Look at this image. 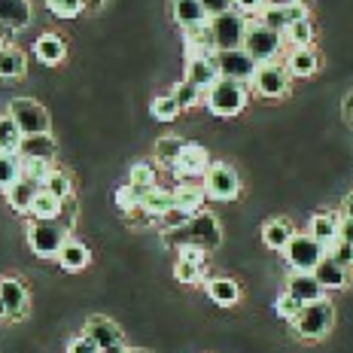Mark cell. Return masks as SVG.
I'll return each mask as SVG.
<instances>
[{"label": "cell", "mask_w": 353, "mask_h": 353, "mask_svg": "<svg viewBox=\"0 0 353 353\" xmlns=\"http://www.w3.org/2000/svg\"><path fill=\"white\" fill-rule=\"evenodd\" d=\"M73 216H77V208H73L70 198L61 219H31L28 223V247H31V253L40 256V259H58L61 247L70 241Z\"/></svg>", "instance_id": "cell-1"}, {"label": "cell", "mask_w": 353, "mask_h": 353, "mask_svg": "<svg viewBox=\"0 0 353 353\" xmlns=\"http://www.w3.org/2000/svg\"><path fill=\"white\" fill-rule=\"evenodd\" d=\"M161 241H165V247H176V250L201 247L210 253V250H216L223 244V229H219V219L213 213L201 210L186 225H180V229H165L161 232Z\"/></svg>", "instance_id": "cell-2"}, {"label": "cell", "mask_w": 353, "mask_h": 353, "mask_svg": "<svg viewBox=\"0 0 353 353\" xmlns=\"http://www.w3.org/2000/svg\"><path fill=\"white\" fill-rule=\"evenodd\" d=\"M250 101V92L244 83H232V79H219L216 85L208 92V98H204V104L213 116H219V119H232V116H238L241 110L247 107Z\"/></svg>", "instance_id": "cell-3"}, {"label": "cell", "mask_w": 353, "mask_h": 353, "mask_svg": "<svg viewBox=\"0 0 353 353\" xmlns=\"http://www.w3.org/2000/svg\"><path fill=\"white\" fill-rule=\"evenodd\" d=\"M335 323V307L329 299L323 301H314V305H305L299 311V317L290 323L292 332H296L299 338H307V341H317V338H323L332 329Z\"/></svg>", "instance_id": "cell-4"}, {"label": "cell", "mask_w": 353, "mask_h": 353, "mask_svg": "<svg viewBox=\"0 0 353 353\" xmlns=\"http://www.w3.org/2000/svg\"><path fill=\"white\" fill-rule=\"evenodd\" d=\"M244 52L253 58L256 64H271L283 52V37L277 31H271V28L259 25V21H250L247 37H244Z\"/></svg>", "instance_id": "cell-5"}, {"label": "cell", "mask_w": 353, "mask_h": 353, "mask_svg": "<svg viewBox=\"0 0 353 353\" xmlns=\"http://www.w3.org/2000/svg\"><path fill=\"white\" fill-rule=\"evenodd\" d=\"M6 116H10L12 122L19 125V131L25 137H34V134H52L49 131V113H46V107L40 104V101H34V98H16V101H10V110H6Z\"/></svg>", "instance_id": "cell-6"}, {"label": "cell", "mask_w": 353, "mask_h": 353, "mask_svg": "<svg viewBox=\"0 0 353 353\" xmlns=\"http://www.w3.org/2000/svg\"><path fill=\"white\" fill-rule=\"evenodd\" d=\"M250 21L241 12H225V16L210 19V34H213V46L216 52H232V49H244V37H247Z\"/></svg>", "instance_id": "cell-7"}, {"label": "cell", "mask_w": 353, "mask_h": 353, "mask_svg": "<svg viewBox=\"0 0 353 353\" xmlns=\"http://www.w3.org/2000/svg\"><path fill=\"white\" fill-rule=\"evenodd\" d=\"M283 256H286V265H290L292 271L314 274L317 265L326 259V247H323L320 241H314L311 234H296V238L290 241V247L283 250Z\"/></svg>", "instance_id": "cell-8"}, {"label": "cell", "mask_w": 353, "mask_h": 353, "mask_svg": "<svg viewBox=\"0 0 353 353\" xmlns=\"http://www.w3.org/2000/svg\"><path fill=\"white\" fill-rule=\"evenodd\" d=\"M204 192L213 201H234L241 195V176L225 161H213L210 171L204 174Z\"/></svg>", "instance_id": "cell-9"}, {"label": "cell", "mask_w": 353, "mask_h": 353, "mask_svg": "<svg viewBox=\"0 0 353 353\" xmlns=\"http://www.w3.org/2000/svg\"><path fill=\"white\" fill-rule=\"evenodd\" d=\"M307 19V6L301 3V0H277V3H268L262 10V16L256 19L259 25L271 28V31L283 34L290 25H296V21H305Z\"/></svg>", "instance_id": "cell-10"}, {"label": "cell", "mask_w": 353, "mask_h": 353, "mask_svg": "<svg viewBox=\"0 0 353 353\" xmlns=\"http://www.w3.org/2000/svg\"><path fill=\"white\" fill-rule=\"evenodd\" d=\"M290 70H286V64L281 61H271V64H259V70H256L253 77V85L256 94H262V98H283L286 92H290Z\"/></svg>", "instance_id": "cell-11"}, {"label": "cell", "mask_w": 353, "mask_h": 353, "mask_svg": "<svg viewBox=\"0 0 353 353\" xmlns=\"http://www.w3.org/2000/svg\"><path fill=\"white\" fill-rule=\"evenodd\" d=\"M210 165H213L210 152L204 150L201 143H186L171 171H174L176 180H201L204 183V174L210 171Z\"/></svg>", "instance_id": "cell-12"}, {"label": "cell", "mask_w": 353, "mask_h": 353, "mask_svg": "<svg viewBox=\"0 0 353 353\" xmlns=\"http://www.w3.org/2000/svg\"><path fill=\"white\" fill-rule=\"evenodd\" d=\"M216 68L223 79H232V83H253L259 64L250 58L244 49H232V52H216Z\"/></svg>", "instance_id": "cell-13"}, {"label": "cell", "mask_w": 353, "mask_h": 353, "mask_svg": "<svg viewBox=\"0 0 353 353\" xmlns=\"http://www.w3.org/2000/svg\"><path fill=\"white\" fill-rule=\"evenodd\" d=\"M186 83H192L195 88H201L204 94L219 83V68H216V55H204V58H186Z\"/></svg>", "instance_id": "cell-14"}, {"label": "cell", "mask_w": 353, "mask_h": 353, "mask_svg": "<svg viewBox=\"0 0 353 353\" xmlns=\"http://www.w3.org/2000/svg\"><path fill=\"white\" fill-rule=\"evenodd\" d=\"M171 192H174V208L183 210L186 216H195V213L204 210V198H208V192H204V183H198V180H180L171 189Z\"/></svg>", "instance_id": "cell-15"}, {"label": "cell", "mask_w": 353, "mask_h": 353, "mask_svg": "<svg viewBox=\"0 0 353 353\" xmlns=\"http://www.w3.org/2000/svg\"><path fill=\"white\" fill-rule=\"evenodd\" d=\"M83 335H85V338H92V341L98 344L101 350H107V347H119V344H125L122 329L116 326V323L110 320V317H98V314L85 320Z\"/></svg>", "instance_id": "cell-16"}, {"label": "cell", "mask_w": 353, "mask_h": 353, "mask_svg": "<svg viewBox=\"0 0 353 353\" xmlns=\"http://www.w3.org/2000/svg\"><path fill=\"white\" fill-rule=\"evenodd\" d=\"M286 292L299 301V305H314V301L326 299V290L320 286V281L314 274H301V271H292L290 281H286Z\"/></svg>", "instance_id": "cell-17"}, {"label": "cell", "mask_w": 353, "mask_h": 353, "mask_svg": "<svg viewBox=\"0 0 353 353\" xmlns=\"http://www.w3.org/2000/svg\"><path fill=\"white\" fill-rule=\"evenodd\" d=\"M0 296H3L10 320H21L28 314V286L16 277H0Z\"/></svg>", "instance_id": "cell-18"}, {"label": "cell", "mask_w": 353, "mask_h": 353, "mask_svg": "<svg viewBox=\"0 0 353 353\" xmlns=\"http://www.w3.org/2000/svg\"><path fill=\"white\" fill-rule=\"evenodd\" d=\"M183 46H186V58L216 55L213 34H210V21H204V25H192V28H183Z\"/></svg>", "instance_id": "cell-19"}, {"label": "cell", "mask_w": 353, "mask_h": 353, "mask_svg": "<svg viewBox=\"0 0 353 353\" xmlns=\"http://www.w3.org/2000/svg\"><path fill=\"white\" fill-rule=\"evenodd\" d=\"M34 55L40 64H46V68H58V64L68 58V43L61 40L58 34H40L34 43Z\"/></svg>", "instance_id": "cell-20"}, {"label": "cell", "mask_w": 353, "mask_h": 353, "mask_svg": "<svg viewBox=\"0 0 353 353\" xmlns=\"http://www.w3.org/2000/svg\"><path fill=\"white\" fill-rule=\"evenodd\" d=\"M338 229H341V213H314L311 216V238L320 241L323 247H332L338 241Z\"/></svg>", "instance_id": "cell-21"}, {"label": "cell", "mask_w": 353, "mask_h": 353, "mask_svg": "<svg viewBox=\"0 0 353 353\" xmlns=\"http://www.w3.org/2000/svg\"><path fill=\"white\" fill-rule=\"evenodd\" d=\"M292 238H296V229H292L290 219H268L262 225V244L268 250H281L283 253Z\"/></svg>", "instance_id": "cell-22"}, {"label": "cell", "mask_w": 353, "mask_h": 353, "mask_svg": "<svg viewBox=\"0 0 353 353\" xmlns=\"http://www.w3.org/2000/svg\"><path fill=\"white\" fill-rule=\"evenodd\" d=\"M40 183H31V180H19L16 186L10 189V192H3L6 195V201H10V208L16 210V213H25V216H31V208H34V201H37V195H40Z\"/></svg>", "instance_id": "cell-23"}, {"label": "cell", "mask_w": 353, "mask_h": 353, "mask_svg": "<svg viewBox=\"0 0 353 353\" xmlns=\"http://www.w3.org/2000/svg\"><path fill=\"white\" fill-rule=\"evenodd\" d=\"M171 12H174V21L180 28H192V25L210 21L201 0H171Z\"/></svg>", "instance_id": "cell-24"}, {"label": "cell", "mask_w": 353, "mask_h": 353, "mask_svg": "<svg viewBox=\"0 0 353 353\" xmlns=\"http://www.w3.org/2000/svg\"><path fill=\"white\" fill-rule=\"evenodd\" d=\"M55 152H58V143H55L52 134H34V137H25V141H21L19 156L21 159L52 161V165H55Z\"/></svg>", "instance_id": "cell-25"}, {"label": "cell", "mask_w": 353, "mask_h": 353, "mask_svg": "<svg viewBox=\"0 0 353 353\" xmlns=\"http://www.w3.org/2000/svg\"><path fill=\"white\" fill-rule=\"evenodd\" d=\"M314 277L320 281L323 290H344V286L350 283V268H344V265H338L335 259H323L317 265V271H314Z\"/></svg>", "instance_id": "cell-26"}, {"label": "cell", "mask_w": 353, "mask_h": 353, "mask_svg": "<svg viewBox=\"0 0 353 353\" xmlns=\"http://www.w3.org/2000/svg\"><path fill=\"white\" fill-rule=\"evenodd\" d=\"M317 68H320V58L314 52V46L290 49V55H286V70H290V77H314Z\"/></svg>", "instance_id": "cell-27"}, {"label": "cell", "mask_w": 353, "mask_h": 353, "mask_svg": "<svg viewBox=\"0 0 353 353\" xmlns=\"http://www.w3.org/2000/svg\"><path fill=\"white\" fill-rule=\"evenodd\" d=\"M31 21V0H0V28H25Z\"/></svg>", "instance_id": "cell-28"}, {"label": "cell", "mask_w": 353, "mask_h": 353, "mask_svg": "<svg viewBox=\"0 0 353 353\" xmlns=\"http://www.w3.org/2000/svg\"><path fill=\"white\" fill-rule=\"evenodd\" d=\"M28 70V58L21 52L19 46H12V43H6L3 49H0V79H21Z\"/></svg>", "instance_id": "cell-29"}, {"label": "cell", "mask_w": 353, "mask_h": 353, "mask_svg": "<svg viewBox=\"0 0 353 353\" xmlns=\"http://www.w3.org/2000/svg\"><path fill=\"white\" fill-rule=\"evenodd\" d=\"M88 262H92V250L77 238H70L68 244L61 247V253H58V265H61L64 271H83Z\"/></svg>", "instance_id": "cell-30"}, {"label": "cell", "mask_w": 353, "mask_h": 353, "mask_svg": "<svg viewBox=\"0 0 353 353\" xmlns=\"http://www.w3.org/2000/svg\"><path fill=\"white\" fill-rule=\"evenodd\" d=\"M208 296L210 301H216L219 307H232L241 301V286L232 277H210L208 281Z\"/></svg>", "instance_id": "cell-31"}, {"label": "cell", "mask_w": 353, "mask_h": 353, "mask_svg": "<svg viewBox=\"0 0 353 353\" xmlns=\"http://www.w3.org/2000/svg\"><path fill=\"white\" fill-rule=\"evenodd\" d=\"M141 210H143L150 219H161L168 210H174V192H168V189H161V186L150 189V192L143 195Z\"/></svg>", "instance_id": "cell-32"}, {"label": "cell", "mask_w": 353, "mask_h": 353, "mask_svg": "<svg viewBox=\"0 0 353 353\" xmlns=\"http://www.w3.org/2000/svg\"><path fill=\"white\" fill-rule=\"evenodd\" d=\"M64 210H68V201H61L52 192L40 189V195H37V201L31 208V219H61Z\"/></svg>", "instance_id": "cell-33"}, {"label": "cell", "mask_w": 353, "mask_h": 353, "mask_svg": "<svg viewBox=\"0 0 353 353\" xmlns=\"http://www.w3.org/2000/svg\"><path fill=\"white\" fill-rule=\"evenodd\" d=\"M183 146H186V141H180V137H174V134H165V137H159L156 141V161L159 165H165V168H174L176 165V159H180V152H183Z\"/></svg>", "instance_id": "cell-34"}, {"label": "cell", "mask_w": 353, "mask_h": 353, "mask_svg": "<svg viewBox=\"0 0 353 353\" xmlns=\"http://www.w3.org/2000/svg\"><path fill=\"white\" fill-rule=\"evenodd\" d=\"M281 37H283V46H290V49H305V46H311V43H314V25H311V19L290 25Z\"/></svg>", "instance_id": "cell-35"}, {"label": "cell", "mask_w": 353, "mask_h": 353, "mask_svg": "<svg viewBox=\"0 0 353 353\" xmlns=\"http://www.w3.org/2000/svg\"><path fill=\"white\" fill-rule=\"evenodd\" d=\"M21 141L25 134L19 131V125L10 119V116H0V152H10V156H19Z\"/></svg>", "instance_id": "cell-36"}, {"label": "cell", "mask_w": 353, "mask_h": 353, "mask_svg": "<svg viewBox=\"0 0 353 353\" xmlns=\"http://www.w3.org/2000/svg\"><path fill=\"white\" fill-rule=\"evenodd\" d=\"M146 192H150V189H137V186H131V183H125V186L116 189V208H119L125 216H128V213L141 210Z\"/></svg>", "instance_id": "cell-37"}, {"label": "cell", "mask_w": 353, "mask_h": 353, "mask_svg": "<svg viewBox=\"0 0 353 353\" xmlns=\"http://www.w3.org/2000/svg\"><path fill=\"white\" fill-rule=\"evenodd\" d=\"M21 180V165L19 156H10V152H0V192H10L12 186Z\"/></svg>", "instance_id": "cell-38"}, {"label": "cell", "mask_w": 353, "mask_h": 353, "mask_svg": "<svg viewBox=\"0 0 353 353\" xmlns=\"http://www.w3.org/2000/svg\"><path fill=\"white\" fill-rule=\"evenodd\" d=\"M150 113L156 116L159 122H174L176 116L183 113V107L176 104V98H174L171 92H168V94H159V98H152V104H150Z\"/></svg>", "instance_id": "cell-39"}, {"label": "cell", "mask_w": 353, "mask_h": 353, "mask_svg": "<svg viewBox=\"0 0 353 353\" xmlns=\"http://www.w3.org/2000/svg\"><path fill=\"white\" fill-rule=\"evenodd\" d=\"M43 189H46V192H52L55 198H61V201H70V195H73V183H70L68 171H61V168H52V174L46 176Z\"/></svg>", "instance_id": "cell-40"}, {"label": "cell", "mask_w": 353, "mask_h": 353, "mask_svg": "<svg viewBox=\"0 0 353 353\" xmlns=\"http://www.w3.org/2000/svg\"><path fill=\"white\" fill-rule=\"evenodd\" d=\"M171 94L176 98V104H180L183 110H192V107H198V104H204V98H208L201 88H195L192 83H186V79H180V83L171 88Z\"/></svg>", "instance_id": "cell-41"}, {"label": "cell", "mask_w": 353, "mask_h": 353, "mask_svg": "<svg viewBox=\"0 0 353 353\" xmlns=\"http://www.w3.org/2000/svg\"><path fill=\"white\" fill-rule=\"evenodd\" d=\"M19 165H21V180H31V183H46V176L52 174V161H40V159H21L19 156Z\"/></svg>", "instance_id": "cell-42"}, {"label": "cell", "mask_w": 353, "mask_h": 353, "mask_svg": "<svg viewBox=\"0 0 353 353\" xmlns=\"http://www.w3.org/2000/svg\"><path fill=\"white\" fill-rule=\"evenodd\" d=\"M128 183L131 186H137V189H156L159 186L156 183V168L146 165V161H137V165L131 168V174H128Z\"/></svg>", "instance_id": "cell-43"}, {"label": "cell", "mask_w": 353, "mask_h": 353, "mask_svg": "<svg viewBox=\"0 0 353 353\" xmlns=\"http://www.w3.org/2000/svg\"><path fill=\"white\" fill-rule=\"evenodd\" d=\"M55 19H79L83 12H88V0H58L49 6Z\"/></svg>", "instance_id": "cell-44"}, {"label": "cell", "mask_w": 353, "mask_h": 353, "mask_svg": "<svg viewBox=\"0 0 353 353\" xmlns=\"http://www.w3.org/2000/svg\"><path fill=\"white\" fill-rule=\"evenodd\" d=\"M174 277H176L180 283H198V281H204V265L176 259V265H174Z\"/></svg>", "instance_id": "cell-45"}, {"label": "cell", "mask_w": 353, "mask_h": 353, "mask_svg": "<svg viewBox=\"0 0 353 353\" xmlns=\"http://www.w3.org/2000/svg\"><path fill=\"white\" fill-rule=\"evenodd\" d=\"M301 307H305V305H299V301L292 299L290 292H281V296H277V301H274V311H277V317H283L286 323H292V320H296Z\"/></svg>", "instance_id": "cell-46"}, {"label": "cell", "mask_w": 353, "mask_h": 353, "mask_svg": "<svg viewBox=\"0 0 353 353\" xmlns=\"http://www.w3.org/2000/svg\"><path fill=\"white\" fill-rule=\"evenodd\" d=\"M326 256L335 259L344 268H353V244H344V241H335L332 247H326Z\"/></svg>", "instance_id": "cell-47"}, {"label": "cell", "mask_w": 353, "mask_h": 353, "mask_svg": "<svg viewBox=\"0 0 353 353\" xmlns=\"http://www.w3.org/2000/svg\"><path fill=\"white\" fill-rule=\"evenodd\" d=\"M234 12H241L244 19H259L262 10L268 6V0H232Z\"/></svg>", "instance_id": "cell-48"}, {"label": "cell", "mask_w": 353, "mask_h": 353, "mask_svg": "<svg viewBox=\"0 0 353 353\" xmlns=\"http://www.w3.org/2000/svg\"><path fill=\"white\" fill-rule=\"evenodd\" d=\"M68 353H101V347L92 341V338L77 335V338H73V341L68 344Z\"/></svg>", "instance_id": "cell-49"}, {"label": "cell", "mask_w": 353, "mask_h": 353, "mask_svg": "<svg viewBox=\"0 0 353 353\" xmlns=\"http://www.w3.org/2000/svg\"><path fill=\"white\" fill-rule=\"evenodd\" d=\"M176 259H183V262H195V265H204L208 262V250H201V247H183V250H176Z\"/></svg>", "instance_id": "cell-50"}, {"label": "cell", "mask_w": 353, "mask_h": 353, "mask_svg": "<svg viewBox=\"0 0 353 353\" xmlns=\"http://www.w3.org/2000/svg\"><path fill=\"white\" fill-rule=\"evenodd\" d=\"M201 3H204V10H208V16H210V19L225 16V12H232V10H234L232 0H201Z\"/></svg>", "instance_id": "cell-51"}, {"label": "cell", "mask_w": 353, "mask_h": 353, "mask_svg": "<svg viewBox=\"0 0 353 353\" xmlns=\"http://www.w3.org/2000/svg\"><path fill=\"white\" fill-rule=\"evenodd\" d=\"M189 219H192V216H186L183 210H176V208H174V210H168L165 216H161V223H165V229H180V225H186Z\"/></svg>", "instance_id": "cell-52"}, {"label": "cell", "mask_w": 353, "mask_h": 353, "mask_svg": "<svg viewBox=\"0 0 353 353\" xmlns=\"http://www.w3.org/2000/svg\"><path fill=\"white\" fill-rule=\"evenodd\" d=\"M338 241H344V244H353V219L341 216V229H338Z\"/></svg>", "instance_id": "cell-53"}, {"label": "cell", "mask_w": 353, "mask_h": 353, "mask_svg": "<svg viewBox=\"0 0 353 353\" xmlns=\"http://www.w3.org/2000/svg\"><path fill=\"white\" fill-rule=\"evenodd\" d=\"M341 216H347V219H353V192L344 198L341 201Z\"/></svg>", "instance_id": "cell-54"}, {"label": "cell", "mask_w": 353, "mask_h": 353, "mask_svg": "<svg viewBox=\"0 0 353 353\" xmlns=\"http://www.w3.org/2000/svg\"><path fill=\"white\" fill-rule=\"evenodd\" d=\"M344 119L353 125V92L347 94V98H344Z\"/></svg>", "instance_id": "cell-55"}, {"label": "cell", "mask_w": 353, "mask_h": 353, "mask_svg": "<svg viewBox=\"0 0 353 353\" xmlns=\"http://www.w3.org/2000/svg\"><path fill=\"white\" fill-rule=\"evenodd\" d=\"M101 353H128V347H125V344H119V347H107V350H101Z\"/></svg>", "instance_id": "cell-56"}, {"label": "cell", "mask_w": 353, "mask_h": 353, "mask_svg": "<svg viewBox=\"0 0 353 353\" xmlns=\"http://www.w3.org/2000/svg\"><path fill=\"white\" fill-rule=\"evenodd\" d=\"M104 6V0H88V10H101Z\"/></svg>", "instance_id": "cell-57"}, {"label": "cell", "mask_w": 353, "mask_h": 353, "mask_svg": "<svg viewBox=\"0 0 353 353\" xmlns=\"http://www.w3.org/2000/svg\"><path fill=\"white\" fill-rule=\"evenodd\" d=\"M3 317H10V314H6V305H3V296H0V320Z\"/></svg>", "instance_id": "cell-58"}, {"label": "cell", "mask_w": 353, "mask_h": 353, "mask_svg": "<svg viewBox=\"0 0 353 353\" xmlns=\"http://www.w3.org/2000/svg\"><path fill=\"white\" fill-rule=\"evenodd\" d=\"M128 353H150V350H128Z\"/></svg>", "instance_id": "cell-59"}, {"label": "cell", "mask_w": 353, "mask_h": 353, "mask_svg": "<svg viewBox=\"0 0 353 353\" xmlns=\"http://www.w3.org/2000/svg\"><path fill=\"white\" fill-rule=\"evenodd\" d=\"M52 3H58V0H46V6H52Z\"/></svg>", "instance_id": "cell-60"}, {"label": "cell", "mask_w": 353, "mask_h": 353, "mask_svg": "<svg viewBox=\"0 0 353 353\" xmlns=\"http://www.w3.org/2000/svg\"><path fill=\"white\" fill-rule=\"evenodd\" d=\"M3 46H6V43H3V37H0V49H3Z\"/></svg>", "instance_id": "cell-61"}]
</instances>
